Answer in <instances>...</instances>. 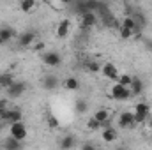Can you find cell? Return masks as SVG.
Listing matches in <instances>:
<instances>
[{
	"mask_svg": "<svg viewBox=\"0 0 152 150\" xmlns=\"http://www.w3.org/2000/svg\"><path fill=\"white\" fill-rule=\"evenodd\" d=\"M134 120H136V124H145L149 118H151V108H149V104L147 103H138L136 106H134Z\"/></svg>",
	"mask_w": 152,
	"mask_h": 150,
	"instance_id": "cell-1",
	"label": "cell"
},
{
	"mask_svg": "<svg viewBox=\"0 0 152 150\" xmlns=\"http://www.w3.org/2000/svg\"><path fill=\"white\" fill-rule=\"evenodd\" d=\"M41 58H42L44 66H48V67H58L62 64V57L58 51H44Z\"/></svg>",
	"mask_w": 152,
	"mask_h": 150,
	"instance_id": "cell-2",
	"label": "cell"
},
{
	"mask_svg": "<svg viewBox=\"0 0 152 150\" xmlns=\"http://www.w3.org/2000/svg\"><path fill=\"white\" fill-rule=\"evenodd\" d=\"M136 120H134V113L133 111H122L118 117V127L120 129H133L136 127Z\"/></svg>",
	"mask_w": 152,
	"mask_h": 150,
	"instance_id": "cell-3",
	"label": "cell"
},
{
	"mask_svg": "<svg viewBox=\"0 0 152 150\" xmlns=\"http://www.w3.org/2000/svg\"><path fill=\"white\" fill-rule=\"evenodd\" d=\"M9 133H11V138H14V140H18V141H23L25 138H27V125L23 124V122H18V124H12L11 127H9Z\"/></svg>",
	"mask_w": 152,
	"mask_h": 150,
	"instance_id": "cell-4",
	"label": "cell"
},
{
	"mask_svg": "<svg viewBox=\"0 0 152 150\" xmlns=\"http://www.w3.org/2000/svg\"><path fill=\"white\" fill-rule=\"evenodd\" d=\"M112 97L117 99V101H127V99H131L133 95H131V90L129 88H126V87H122V85H118V83H115L113 87H112Z\"/></svg>",
	"mask_w": 152,
	"mask_h": 150,
	"instance_id": "cell-5",
	"label": "cell"
},
{
	"mask_svg": "<svg viewBox=\"0 0 152 150\" xmlns=\"http://www.w3.org/2000/svg\"><path fill=\"white\" fill-rule=\"evenodd\" d=\"M25 90H27V83L25 81H14L5 92H7V95L11 99H18V97H21L25 94Z\"/></svg>",
	"mask_w": 152,
	"mask_h": 150,
	"instance_id": "cell-6",
	"label": "cell"
},
{
	"mask_svg": "<svg viewBox=\"0 0 152 150\" xmlns=\"http://www.w3.org/2000/svg\"><path fill=\"white\" fill-rule=\"evenodd\" d=\"M101 73L104 78H108V79H112V81H118V69H117V66L112 64V62H106L104 66H101Z\"/></svg>",
	"mask_w": 152,
	"mask_h": 150,
	"instance_id": "cell-7",
	"label": "cell"
},
{
	"mask_svg": "<svg viewBox=\"0 0 152 150\" xmlns=\"http://www.w3.org/2000/svg\"><path fill=\"white\" fill-rule=\"evenodd\" d=\"M34 41H36V32L32 30H27V32H21L18 36V44L21 48H28V46H34Z\"/></svg>",
	"mask_w": 152,
	"mask_h": 150,
	"instance_id": "cell-8",
	"label": "cell"
},
{
	"mask_svg": "<svg viewBox=\"0 0 152 150\" xmlns=\"http://www.w3.org/2000/svg\"><path fill=\"white\" fill-rule=\"evenodd\" d=\"M69 30H71V21H69L67 18H64V20L58 23V27H57V37L66 39L67 34H69Z\"/></svg>",
	"mask_w": 152,
	"mask_h": 150,
	"instance_id": "cell-9",
	"label": "cell"
},
{
	"mask_svg": "<svg viewBox=\"0 0 152 150\" xmlns=\"http://www.w3.org/2000/svg\"><path fill=\"white\" fill-rule=\"evenodd\" d=\"M58 147L60 150H71L76 147V138L73 134H66V136H62L60 138V141H58Z\"/></svg>",
	"mask_w": 152,
	"mask_h": 150,
	"instance_id": "cell-10",
	"label": "cell"
},
{
	"mask_svg": "<svg viewBox=\"0 0 152 150\" xmlns=\"http://www.w3.org/2000/svg\"><path fill=\"white\" fill-rule=\"evenodd\" d=\"M58 85H60V79L55 74H46L44 79H42V87H44L46 90H55Z\"/></svg>",
	"mask_w": 152,
	"mask_h": 150,
	"instance_id": "cell-11",
	"label": "cell"
},
{
	"mask_svg": "<svg viewBox=\"0 0 152 150\" xmlns=\"http://www.w3.org/2000/svg\"><path fill=\"white\" fill-rule=\"evenodd\" d=\"M97 23V14L96 12H87L81 16V27L83 28H92Z\"/></svg>",
	"mask_w": 152,
	"mask_h": 150,
	"instance_id": "cell-12",
	"label": "cell"
},
{
	"mask_svg": "<svg viewBox=\"0 0 152 150\" xmlns=\"http://www.w3.org/2000/svg\"><path fill=\"white\" fill-rule=\"evenodd\" d=\"M129 90H131V95H133V97H134V95H142V94H143V81H142L138 76H133V83H131Z\"/></svg>",
	"mask_w": 152,
	"mask_h": 150,
	"instance_id": "cell-13",
	"label": "cell"
},
{
	"mask_svg": "<svg viewBox=\"0 0 152 150\" xmlns=\"http://www.w3.org/2000/svg\"><path fill=\"white\" fill-rule=\"evenodd\" d=\"M4 150H23V145H21V141L9 136L4 140Z\"/></svg>",
	"mask_w": 152,
	"mask_h": 150,
	"instance_id": "cell-14",
	"label": "cell"
},
{
	"mask_svg": "<svg viewBox=\"0 0 152 150\" xmlns=\"http://www.w3.org/2000/svg\"><path fill=\"white\" fill-rule=\"evenodd\" d=\"M101 138H103V141H106V143H113L115 140L118 138V134H117V131H115L113 127H106V129H103Z\"/></svg>",
	"mask_w": 152,
	"mask_h": 150,
	"instance_id": "cell-15",
	"label": "cell"
},
{
	"mask_svg": "<svg viewBox=\"0 0 152 150\" xmlns=\"http://www.w3.org/2000/svg\"><path fill=\"white\" fill-rule=\"evenodd\" d=\"M16 79H14V76L11 74V73H0V88H9L12 83H14Z\"/></svg>",
	"mask_w": 152,
	"mask_h": 150,
	"instance_id": "cell-16",
	"label": "cell"
},
{
	"mask_svg": "<svg viewBox=\"0 0 152 150\" xmlns=\"http://www.w3.org/2000/svg\"><path fill=\"white\" fill-rule=\"evenodd\" d=\"M94 118L103 125V124H106L110 120V111L104 110V108H99V110H96V113H94Z\"/></svg>",
	"mask_w": 152,
	"mask_h": 150,
	"instance_id": "cell-17",
	"label": "cell"
},
{
	"mask_svg": "<svg viewBox=\"0 0 152 150\" xmlns=\"http://www.w3.org/2000/svg\"><path fill=\"white\" fill-rule=\"evenodd\" d=\"M14 36H16V32H14L12 27H2V28H0V39H2L4 42H9Z\"/></svg>",
	"mask_w": 152,
	"mask_h": 150,
	"instance_id": "cell-18",
	"label": "cell"
},
{
	"mask_svg": "<svg viewBox=\"0 0 152 150\" xmlns=\"http://www.w3.org/2000/svg\"><path fill=\"white\" fill-rule=\"evenodd\" d=\"M18 122H23V113H21V110H18V108H16V110H11L7 124L12 125V124H18Z\"/></svg>",
	"mask_w": 152,
	"mask_h": 150,
	"instance_id": "cell-19",
	"label": "cell"
},
{
	"mask_svg": "<svg viewBox=\"0 0 152 150\" xmlns=\"http://www.w3.org/2000/svg\"><path fill=\"white\" fill-rule=\"evenodd\" d=\"M62 87L66 88V90H71V92H75V90H78L80 88V81L76 79V78H66L64 79V83H62Z\"/></svg>",
	"mask_w": 152,
	"mask_h": 150,
	"instance_id": "cell-20",
	"label": "cell"
},
{
	"mask_svg": "<svg viewBox=\"0 0 152 150\" xmlns=\"http://www.w3.org/2000/svg\"><path fill=\"white\" fill-rule=\"evenodd\" d=\"M87 110H88V103H87L85 99H76L75 101L76 115H83V113H87Z\"/></svg>",
	"mask_w": 152,
	"mask_h": 150,
	"instance_id": "cell-21",
	"label": "cell"
},
{
	"mask_svg": "<svg viewBox=\"0 0 152 150\" xmlns=\"http://www.w3.org/2000/svg\"><path fill=\"white\" fill-rule=\"evenodd\" d=\"M85 69H87L88 73H92V74L101 73V66H99V62H96V60H87V62H85Z\"/></svg>",
	"mask_w": 152,
	"mask_h": 150,
	"instance_id": "cell-22",
	"label": "cell"
},
{
	"mask_svg": "<svg viewBox=\"0 0 152 150\" xmlns=\"http://www.w3.org/2000/svg\"><path fill=\"white\" fill-rule=\"evenodd\" d=\"M36 7V0H23V2H20V11L21 12H30L32 9Z\"/></svg>",
	"mask_w": 152,
	"mask_h": 150,
	"instance_id": "cell-23",
	"label": "cell"
},
{
	"mask_svg": "<svg viewBox=\"0 0 152 150\" xmlns=\"http://www.w3.org/2000/svg\"><path fill=\"white\" fill-rule=\"evenodd\" d=\"M118 85H122V87H126V88H129L131 87V83H133V76L129 74H118V81H117Z\"/></svg>",
	"mask_w": 152,
	"mask_h": 150,
	"instance_id": "cell-24",
	"label": "cell"
},
{
	"mask_svg": "<svg viewBox=\"0 0 152 150\" xmlns=\"http://www.w3.org/2000/svg\"><path fill=\"white\" fill-rule=\"evenodd\" d=\"M99 127H101V124H99V122H97V120H96L94 117L87 120V129H90V131H97Z\"/></svg>",
	"mask_w": 152,
	"mask_h": 150,
	"instance_id": "cell-25",
	"label": "cell"
},
{
	"mask_svg": "<svg viewBox=\"0 0 152 150\" xmlns=\"http://www.w3.org/2000/svg\"><path fill=\"white\" fill-rule=\"evenodd\" d=\"M46 122H48V127H50V129H57V127L60 125V124H58V120H57V118H55L53 115H48Z\"/></svg>",
	"mask_w": 152,
	"mask_h": 150,
	"instance_id": "cell-26",
	"label": "cell"
},
{
	"mask_svg": "<svg viewBox=\"0 0 152 150\" xmlns=\"http://www.w3.org/2000/svg\"><path fill=\"white\" fill-rule=\"evenodd\" d=\"M118 34H120V37H122V39H131V37H133V32H131V30H127V28H124V27H120V28H118Z\"/></svg>",
	"mask_w": 152,
	"mask_h": 150,
	"instance_id": "cell-27",
	"label": "cell"
},
{
	"mask_svg": "<svg viewBox=\"0 0 152 150\" xmlns=\"http://www.w3.org/2000/svg\"><path fill=\"white\" fill-rule=\"evenodd\" d=\"M9 113H11L9 108H7V110H0V120H2V122H7V120H9Z\"/></svg>",
	"mask_w": 152,
	"mask_h": 150,
	"instance_id": "cell-28",
	"label": "cell"
},
{
	"mask_svg": "<svg viewBox=\"0 0 152 150\" xmlns=\"http://www.w3.org/2000/svg\"><path fill=\"white\" fill-rule=\"evenodd\" d=\"M50 5H51V7H55V9H64L67 4H66V2H50Z\"/></svg>",
	"mask_w": 152,
	"mask_h": 150,
	"instance_id": "cell-29",
	"label": "cell"
},
{
	"mask_svg": "<svg viewBox=\"0 0 152 150\" xmlns=\"http://www.w3.org/2000/svg\"><path fill=\"white\" fill-rule=\"evenodd\" d=\"M81 150H97V149H96V145H92V143H83V145H81Z\"/></svg>",
	"mask_w": 152,
	"mask_h": 150,
	"instance_id": "cell-30",
	"label": "cell"
},
{
	"mask_svg": "<svg viewBox=\"0 0 152 150\" xmlns=\"http://www.w3.org/2000/svg\"><path fill=\"white\" fill-rule=\"evenodd\" d=\"M9 106V99H0V110H7Z\"/></svg>",
	"mask_w": 152,
	"mask_h": 150,
	"instance_id": "cell-31",
	"label": "cell"
},
{
	"mask_svg": "<svg viewBox=\"0 0 152 150\" xmlns=\"http://www.w3.org/2000/svg\"><path fill=\"white\" fill-rule=\"evenodd\" d=\"M42 50H44V42H39L34 46V51H42Z\"/></svg>",
	"mask_w": 152,
	"mask_h": 150,
	"instance_id": "cell-32",
	"label": "cell"
},
{
	"mask_svg": "<svg viewBox=\"0 0 152 150\" xmlns=\"http://www.w3.org/2000/svg\"><path fill=\"white\" fill-rule=\"evenodd\" d=\"M147 125H149V129H151V131H152V117H151V118H149V120H147Z\"/></svg>",
	"mask_w": 152,
	"mask_h": 150,
	"instance_id": "cell-33",
	"label": "cell"
},
{
	"mask_svg": "<svg viewBox=\"0 0 152 150\" xmlns=\"http://www.w3.org/2000/svg\"><path fill=\"white\" fill-rule=\"evenodd\" d=\"M147 46H149V48L152 50V41H147Z\"/></svg>",
	"mask_w": 152,
	"mask_h": 150,
	"instance_id": "cell-34",
	"label": "cell"
},
{
	"mask_svg": "<svg viewBox=\"0 0 152 150\" xmlns=\"http://www.w3.org/2000/svg\"><path fill=\"white\" fill-rule=\"evenodd\" d=\"M2 44H4V41H2V39H0V46H2Z\"/></svg>",
	"mask_w": 152,
	"mask_h": 150,
	"instance_id": "cell-35",
	"label": "cell"
}]
</instances>
